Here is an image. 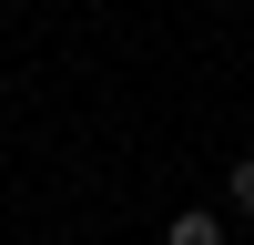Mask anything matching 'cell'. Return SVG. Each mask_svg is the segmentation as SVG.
I'll return each instance as SVG.
<instances>
[{
	"instance_id": "obj_1",
	"label": "cell",
	"mask_w": 254,
	"mask_h": 245,
	"mask_svg": "<svg viewBox=\"0 0 254 245\" xmlns=\"http://www.w3.org/2000/svg\"><path fill=\"white\" fill-rule=\"evenodd\" d=\"M163 245H224V225H214V215H203V204H183V215H173V225H163Z\"/></svg>"
},
{
	"instance_id": "obj_2",
	"label": "cell",
	"mask_w": 254,
	"mask_h": 245,
	"mask_svg": "<svg viewBox=\"0 0 254 245\" xmlns=\"http://www.w3.org/2000/svg\"><path fill=\"white\" fill-rule=\"evenodd\" d=\"M224 194H234V204H244V215H254V153L234 163V174H224Z\"/></svg>"
}]
</instances>
